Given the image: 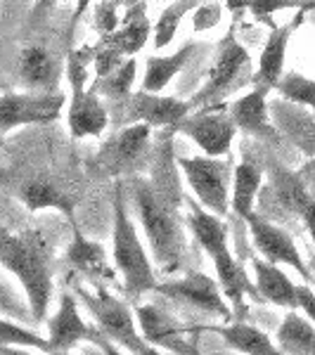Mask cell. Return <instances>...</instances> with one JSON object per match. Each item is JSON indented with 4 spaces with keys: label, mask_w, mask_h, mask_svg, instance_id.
Returning a JSON list of instances; mask_svg holds the SVG:
<instances>
[{
    "label": "cell",
    "mask_w": 315,
    "mask_h": 355,
    "mask_svg": "<svg viewBox=\"0 0 315 355\" xmlns=\"http://www.w3.org/2000/svg\"><path fill=\"white\" fill-rule=\"evenodd\" d=\"M17 194L28 209H60L65 214H71L74 202L69 197L67 190H62L60 185L48 175H31L17 187Z\"/></svg>",
    "instance_id": "21"
},
{
    "label": "cell",
    "mask_w": 315,
    "mask_h": 355,
    "mask_svg": "<svg viewBox=\"0 0 315 355\" xmlns=\"http://www.w3.org/2000/svg\"><path fill=\"white\" fill-rule=\"evenodd\" d=\"M62 73V57L45 43H31L19 53L17 76L33 93H55Z\"/></svg>",
    "instance_id": "13"
},
{
    "label": "cell",
    "mask_w": 315,
    "mask_h": 355,
    "mask_svg": "<svg viewBox=\"0 0 315 355\" xmlns=\"http://www.w3.org/2000/svg\"><path fill=\"white\" fill-rule=\"evenodd\" d=\"M303 12H306V10H301V12L294 17V21H291V24H284V26L271 24L273 33H271V38H268L266 48H263L261 60H259V71H256V76H254L256 85H266V88L273 90L275 85L280 83V78H282V67H284V55H287L289 38H291V33H294V28L301 24Z\"/></svg>",
    "instance_id": "17"
},
{
    "label": "cell",
    "mask_w": 315,
    "mask_h": 355,
    "mask_svg": "<svg viewBox=\"0 0 315 355\" xmlns=\"http://www.w3.org/2000/svg\"><path fill=\"white\" fill-rule=\"evenodd\" d=\"M90 3H93V0H76V10H74V17H71L74 24H76V21L85 15V10L90 8Z\"/></svg>",
    "instance_id": "38"
},
{
    "label": "cell",
    "mask_w": 315,
    "mask_h": 355,
    "mask_svg": "<svg viewBox=\"0 0 315 355\" xmlns=\"http://www.w3.org/2000/svg\"><path fill=\"white\" fill-rule=\"evenodd\" d=\"M275 88L280 90V95L287 102L315 110V81H311V78L299 76V73H287V76L280 78V83Z\"/></svg>",
    "instance_id": "31"
},
{
    "label": "cell",
    "mask_w": 315,
    "mask_h": 355,
    "mask_svg": "<svg viewBox=\"0 0 315 355\" xmlns=\"http://www.w3.org/2000/svg\"><path fill=\"white\" fill-rule=\"evenodd\" d=\"M247 223H249V230H251V237H254L256 249L266 256V261L275 263V266H278V263L291 266L296 272H301L306 279H311V272H308V268L303 266L301 254H299V249H296L294 239H291L282 227L273 225L271 220L261 218V216H256V214L247 216Z\"/></svg>",
    "instance_id": "14"
},
{
    "label": "cell",
    "mask_w": 315,
    "mask_h": 355,
    "mask_svg": "<svg viewBox=\"0 0 315 355\" xmlns=\"http://www.w3.org/2000/svg\"><path fill=\"white\" fill-rule=\"evenodd\" d=\"M178 168L190 182L194 197L214 216H225L230 204V168L219 157H178Z\"/></svg>",
    "instance_id": "7"
},
{
    "label": "cell",
    "mask_w": 315,
    "mask_h": 355,
    "mask_svg": "<svg viewBox=\"0 0 315 355\" xmlns=\"http://www.w3.org/2000/svg\"><path fill=\"white\" fill-rule=\"evenodd\" d=\"M301 218H303V223H306L308 232H311V237H313V242H315V199L306 206V211H303Z\"/></svg>",
    "instance_id": "37"
},
{
    "label": "cell",
    "mask_w": 315,
    "mask_h": 355,
    "mask_svg": "<svg viewBox=\"0 0 315 355\" xmlns=\"http://www.w3.org/2000/svg\"><path fill=\"white\" fill-rule=\"evenodd\" d=\"M90 48L71 50L67 57V76L71 83V102H69V130L76 140L90 135H102L110 125V110L102 105V97L85 88L88 69L93 64Z\"/></svg>",
    "instance_id": "4"
},
{
    "label": "cell",
    "mask_w": 315,
    "mask_h": 355,
    "mask_svg": "<svg viewBox=\"0 0 315 355\" xmlns=\"http://www.w3.org/2000/svg\"><path fill=\"white\" fill-rule=\"evenodd\" d=\"M55 3H57V0H36V12L38 15L48 12L50 8H55Z\"/></svg>",
    "instance_id": "40"
},
{
    "label": "cell",
    "mask_w": 315,
    "mask_h": 355,
    "mask_svg": "<svg viewBox=\"0 0 315 355\" xmlns=\"http://www.w3.org/2000/svg\"><path fill=\"white\" fill-rule=\"evenodd\" d=\"M313 10H315V0H313Z\"/></svg>",
    "instance_id": "45"
},
{
    "label": "cell",
    "mask_w": 315,
    "mask_h": 355,
    "mask_svg": "<svg viewBox=\"0 0 315 355\" xmlns=\"http://www.w3.org/2000/svg\"><path fill=\"white\" fill-rule=\"evenodd\" d=\"M97 343H100V346H102V351H105V355H121V353L117 351V348L112 346L110 341H107V339H102V336H100V339H97Z\"/></svg>",
    "instance_id": "41"
},
{
    "label": "cell",
    "mask_w": 315,
    "mask_h": 355,
    "mask_svg": "<svg viewBox=\"0 0 315 355\" xmlns=\"http://www.w3.org/2000/svg\"><path fill=\"white\" fill-rule=\"evenodd\" d=\"M0 355H12V353H10V351H8V348H5V346H3V343H0Z\"/></svg>",
    "instance_id": "42"
},
{
    "label": "cell",
    "mask_w": 315,
    "mask_h": 355,
    "mask_svg": "<svg viewBox=\"0 0 315 355\" xmlns=\"http://www.w3.org/2000/svg\"><path fill=\"white\" fill-rule=\"evenodd\" d=\"M65 93H10L0 97V133L22 125H41L57 121L65 107Z\"/></svg>",
    "instance_id": "10"
},
{
    "label": "cell",
    "mask_w": 315,
    "mask_h": 355,
    "mask_svg": "<svg viewBox=\"0 0 315 355\" xmlns=\"http://www.w3.org/2000/svg\"><path fill=\"white\" fill-rule=\"evenodd\" d=\"M271 190L275 194V199L280 202L284 211L294 216H303L306 206L313 202V197L308 194V190L303 187L299 173H289L282 166H271Z\"/></svg>",
    "instance_id": "23"
},
{
    "label": "cell",
    "mask_w": 315,
    "mask_h": 355,
    "mask_svg": "<svg viewBox=\"0 0 315 355\" xmlns=\"http://www.w3.org/2000/svg\"><path fill=\"white\" fill-rule=\"evenodd\" d=\"M50 355H69L67 351H50Z\"/></svg>",
    "instance_id": "43"
},
{
    "label": "cell",
    "mask_w": 315,
    "mask_h": 355,
    "mask_svg": "<svg viewBox=\"0 0 315 355\" xmlns=\"http://www.w3.org/2000/svg\"><path fill=\"white\" fill-rule=\"evenodd\" d=\"M254 270H256V287H259V294L263 299H268L275 306H287V308L299 306L296 284H291V279L275 263L254 261Z\"/></svg>",
    "instance_id": "22"
},
{
    "label": "cell",
    "mask_w": 315,
    "mask_h": 355,
    "mask_svg": "<svg viewBox=\"0 0 315 355\" xmlns=\"http://www.w3.org/2000/svg\"><path fill=\"white\" fill-rule=\"evenodd\" d=\"M135 69H137L135 57H128L117 71L107 73V76H102V78H95L90 90H93L95 95H100L102 100H110L114 107L121 105L126 97L130 95V85L135 81Z\"/></svg>",
    "instance_id": "29"
},
{
    "label": "cell",
    "mask_w": 315,
    "mask_h": 355,
    "mask_svg": "<svg viewBox=\"0 0 315 355\" xmlns=\"http://www.w3.org/2000/svg\"><path fill=\"white\" fill-rule=\"evenodd\" d=\"M197 8H199V0H176V3H171L157 19V24H154V48L162 50L173 41L176 31L180 26V19Z\"/></svg>",
    "instance_id": "30"
},
{
    "label": "cell",
    "mask_w": 315,
    "mask_h": 355,
    "mask_svg": "<svg viewBox=\"0 0 315 355\" xmlns=\"http://www.w3.org/2000/svg\"><path fill=\"white\" fill-rule=\"evenodd\" d=\"M147 38H150V19L145 15V0H140V3L130 5L119 28L102 38V43H107L124 57H133L142 50Z\"/></svg>",
    "instance_id": "19"
},
{
    "label": "cell",
    "mask_w": 315,
    "mask_h": 355,
    "mask_svg": "<svg viewBox=\"0 0 315 355\" xmlns=\"http://www.w3.org/2000/svg\"><path fill=\"white\" fill-rule=\"evenodd\" d=\"M0 343H3V346H10V343H17V346H36L45 353H50V341L17 327V324L5 322V320H0Z\"/></svg>",
    "instance_id": "32"
},
{
    "label": "cell",
    "mask_w": 315,
    "mask_h": 355,
    "mask_svg": "<svg viewBox=\"0 0 315 355\" xmlns=\"http://www.w3.org/2000/svg\"><path fill=\"white\" fill-rule=\"evenodd\" d=\"M187 223H190V230L194 237H197V242L202 244V249L211 256V261H214L225 296L235 303V306H242L244 294L251 291V287H249L247 275H244L242 268L235 263L230 249H228L225 225L221 223L219 216H214L211 211L202 209V206L194 204V202H190V216H187Z\"/></svg>",
    "instance_id": "3"
},
{
    "label": "cell",
    "mask_w": 315,
    "mask_h": 355,
    "mask_svg": "<svg viewBox=\"0 0 315 355\" xmlns=\"http://www.w3.org/2000/svg\"><path fill=\"white\" fill-rule=\"evenodd\" d=\"M114 263L121 270L126 291L130 296H140L145 291L157 289L150 259H147L133 220L128 218V211H126L121 185H117L114 190Z\"/></svg>",
    "instance_id": "5"
},
{
    "label": "cell",
    "mask_w": 315,
    "mask_h": 355,
    "mask_svg": "<svg viewBox=\"0 0 315 355\" xmlns=\"http://www.w3.org/2000/svg\"><path fill=\"white\" fill-rule=\"evenodd\" d=\"M5 145V140H3V133H0V147H3Z\"/></svg>",
    "instance_id": "44"
},
{
    "label": "cell",
    "mask_w": 315,
    "mask_h": 355,
    "mask_svg": "<svg viewBox=\"0 0 315 355\" xmlns=\"http://www.w3.org/2000/svg\"><path fill=\"white\" fill-rule=\"evenodd\" d=\"M81 294L85 303H88L90 313L97 318L100 329L107 334V339L121 343V346H126L135 355H154L150 351V346H147V343L140 339V334L135 331L133 318H130V311L126 308V303L114 299L105 289H97L95 296L85 294V291H81Z\"/></svg>",
    "instance_id": "12"
},
{
    "label": "cell",
    "mask_w": 315,
    "mask_h": 355,
    "mask_svg": "<svg viewBox=\"0 0 315 355\" xmlns=\"http://www.w3.org/2000/svg\"><path fill=\"white\" fill-rule=\"evenodd\" d=\"M69 261H71L78 270L90 275V277L102 275V277H107V279H114V272L107 268L105 249L95 242H88L78 230H74V242L69 246Z\"/></svg>",
    "instance_id": "28"
},
{
    "label": "cell",
    "mask_w": 315,
    "mask_h": 355,
    "mask_svg": "<svg viewBox=\"0 0 315 355\" xmlns=\"http://www.w3.org/2000/svg\"><path fill=\"white\" fill-rule=\"evenodd\" d=\"M247 8L256 19L271 21L273 12H278V10H287V8L313 10V0H249Z\"/></svg>",
    "instance_id": "33"
},
{
    "label": "cell",
    "mask_w": 315,
    "mask_h": 355,
    "mask_svg": "<svg viewBox=\"0 0 315 355\" xmlns=\"http://www.w3.org/2000/svg\"><path fill=\"white\" fill-rule=\"evenodd\" d=\"M221 19V8L214 3L199 5V10L194 12V31H206V28L216 26Z\"/></svg>",
    "instance_id": "34"
},
{
    "label": "cell",
    "mask_w": 315,
    "mask_h": 355,
    "mask_svg": "<svg viewBox=\"0 0 315 355\" xmlns=\"http://www.w3.org/2000/svg\"><path fill=\"white\" fill-rule=\"evenodd\" d=\"M249 69V53L242 43L235 38V28L228 31V36L223 38L219 45V53L214 57V64L209 69V78H206L204 88L192 97L194 110L214 105L219 97H223L228 90H232L237 85L239 76Z\"/></svg>",
    "instance_id": "8"
},
{
    "label": "cell",
    "mask_w": 315,
    "mask_h": 355,
    "mask_svg": "<svg viewBox=\"0 0 315 355\" xmlns=\"http://www.w3.org/2000/svg\"><path fill=\"white\" fill-rule=\"evenodd\" d=\"M194 107L190 100H178V97L157 95V93H130L121 105L114 107L110 114H121L119 121L124 125L130 123H147L152 128H173L180 119L192 114Z\"/></svg>",
    "instance_id": "9"
},
{
    "label": "cell",
    "mask_w": 315,
    "mask_h": 355,
    "mask_svg": "<svg viewBox=\"0 0 315 355\" xmlns=\"http://www.w3.org/2000/svg\"><path fill=\"white\" fill-rule=\"evenodd\" d=\"M263 171L251 159H244L232 173V209L239 218L247 220L254 214V199L261 190Z\"/></svg>",
    "instance_id": "25"
},
{
    "label": "cell",
    "mask_w": 315,
    "mask_h": 355,
    "mask_svg": "<svg viewBox=\"0 0 315 355\" xmlns=\"http://www.w3.org/2000/svg\"><path fill=\"white\" fill-rule=\"evenodd\" d=\"M162 294H169L173 299H182L192 306H199L209 313L223 315V318H230V311L221 299V291L216 287V282L211 277H206L202 272H190L180 282H171L166 287H157Z\"/></svg>",
    "instance_id": "16"
},
{
    "label": "cell",
    "mask_w": 315,
    "mask_h": 355,
    "mask_svg": "<svg viewBox=\"0 0 315 355\" xmlns=\"http://www.w3.org/2000/svg\"><path fill=\"white\" fill-rule=\"evenodd\" d=\"M249 0H225V8L230 10V12H239V10L247 8Z\"/></svg>",
    "instance_id": "39"
},
{
    "label": "cell",
    "mask_w": 315,
    "mask_h": 355,
    "mask_svg": "<svg viewBox=\"0 0 315 355\" xmlns=\"http://www.w3.org/2000/svg\"><path fill=\"white\" fill-rule=\"evenodd\" d=\"M0 311L8 315H22V306L17 301V296L8 289V284L0 282Z\"/></svg>",
    "instance_id": "35"
},
{
    "label": "cell",
    "mask_w": 315,
    "mask_h": 355,
    "mask_svg": "<svg viewBox=\"0 0 315 355\" xmlns=\"http://www.w3.org/2000/svg\"><path fill=\"white\" fill-rule=\"evenodd\" d=\"M0 263L19 277L31 315L45 318L53 291V246L41 230H22L0 234Z\"/></svg>",
    "instance_id": "2"
},
{
    "label": "cell",
    "mask_w": 315,
    "mask_h": 355,
    "mask_svg": "<svg viewBox=\"0 0 315 355\" xmlns=\"http://www.w3.org/2000/svg\"><path fill=\"white\" fill-rule=\"evenodd\" d=\"M173 128H164L152 154V178H133L137 218L150 239L152 254L164 270H176L185 254V234L178 220V182H176Z\"/></svg>",
    "instance_id": "1"
},
{
    "label": "cell",
    "mask_w": 315,
    "mask_h": 355,
    "mask_svg": "<svg viewBox=\"0 0 315 355\" xmlns=\"http://www.w3.org/2000/svg\"><path fill=\"white\" fill-rule=\"evenodd\" d=\"M137 322H140L142 331H145L147 343H154V346H169L182 355H197L192 346H187V341H182L178 324H176L166 313L159 311L157 306L137 308Z\"/></svg>",
    "instance_id": "20"
},
{
    "label": "cell",
    "mask_w": 315,
    "mask_h": 355,
    "mask_svg": "<svg viewBox=\"0 0 315 355\" xmlns=\"http://www.w3.org/2000/svg\"><path fill=\"white\" fill-rule=\"evenodd\" d=\"M280 351L284 355H315V327L299 313H289L278 329Z\"/></svg>",
    "instance_id": "26"
},
{
    "label": "cell",
    "mask_w": 315,
    "mask_h": 355,
    "mask_svg": "<svg viewBox=\"0 0 315 355\" xmlns=\"http://www.w3.org/2000/svg\"><path fill=\"white\" fill-rule=\"evenodd\" d=\"M154 154L152 147V125L147 123H130L114 133L105 145L100 147V154L95 159V171L100 175H126L140 171L150 164Z\"/></svg>",
    "instance_id": "6"
},
{
    "label": "cell",
    "mask_w": 315,
    "mask_h": 355,
    "mask_svg": "<svg viewBox=\"0 0 315 355\" xmlns=\"http://www.w3.org/2000/svg\"><path fill=\"white\" fill-rule=\"evenodd\" d=\"M81 339L97 341L100 334L81 320V315L76 311V301L69 294H62L60 311L50 322V351H69L74 343Z\"/></svg>",
    "instance_id": "18"
},
{
    "label": "cell",
    "mask_w": 315,
    "mask_h": 355,
    "mask_svg": "<svg viewBox=\"0 0 315 355\" xmlns=\"http://www.w3.org/2000/svg\"><path fill=\"white\" fill-rule=\"evenodd\" d=\"M268 93H271V88L256 85L249 95H242L239 100L232 102L230 116L235 125L239 130H244V133L256 135L268 142H278L280 140L278 128L268 119Z\"/></svg>",
    "instance_id": "15"
},
{
    "label": "cell",
    "mask_w": 315,
    "mask_h": 355,
    "mask_svg": "<svg viewBox=\"0 0 315 355\" xmlns=\"http://www.w3.org/2000/svg\"><path fill=\"white\" fill-rule=\"evenodd\" d=\"M299 178H301L303 187L308 190V194H311V197L315 199V157H313V159H308V162L301 166Z\"/></svg>",
    "instance_id": "36"
},
{
    "label": "cell",
    "mask_w": 315,
    "mask_h": 355,
    "mask_svg": "<svg viewBox=\"0 0 315 355\" xmlns=\"http://www.w3.org/2000/svg\"><path fill=\"white\" fill-rule=\"evenodd\" d=\"M194 50H197V43L190 41L171 57H150V60H147V71H145V81H142V90H147V93H159V90H164L166 85L178 76L180 69L187 64V60L192 57Z\"/></svg>",
    "instance_id": "24"
},
{
    "label": "cell",
    "mask_w": 315,
    "mask_h": 355,
    "mask_svg": "<svg viewBox=\"0 0 315 355\" xmlns=\"http://www.w3.org/2000/svg\"><path fill=\"white\" fill-rule=\"evenodd\" d=\"M235 130L237 125L230 114H225V110H211V107L187 114L173 125V133L192 137L194 145L206 152V157H223L230 152Z\"/></svg>",
    "instance_id": "11"
},
{
    "label": "cell",
    "mask_w": 315,
    "mask_h": 355,
    "mask_svg": "<svg viewBox=\"0 0 315 355\" xmlns=\"http://www.w3.org/2000/svg\"><path fill=\"white\" fill-rule=\"evenodd\" d=\"M230 343L232 348H237L239 353H247V355H284L280 348L273 346V341L263 334L261 329L249 327L244 322L237 324H228V327H209Z\"/></svg>",
    "instance_id": "27"
}]
</instances>
